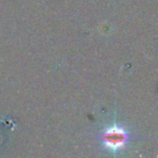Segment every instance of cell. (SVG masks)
Wrapping results in <instances>:
<instances>
[{
  "label": "cell",
  "mask_w": 158,
  "mask_h": 158,
  "mask_svg": "<svg viewBox=\"0 0 158 158\" xmlns=\"http://www.w3.org/2000/svg\"><path fill=\"white\" fill-rule=\"evenodd\" d=\"M102 143L108 152L117 153L123 150L129 141L128 131L118 125L106 128L101 135Z\"/></svg>",
  "instance_id": "1"
}]
</instances>
